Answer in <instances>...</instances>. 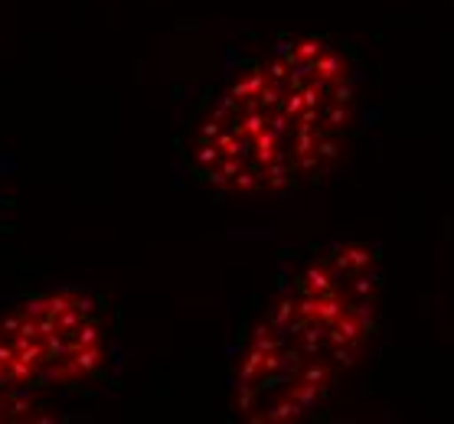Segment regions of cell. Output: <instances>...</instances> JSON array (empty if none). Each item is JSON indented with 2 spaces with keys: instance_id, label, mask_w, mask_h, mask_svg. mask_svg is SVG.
I'll list each match as a JSON object with an SVG mask.
<instances>
[{
  "instance_id": "6da1fadb",
  "label": "cell",
  "mask_w": 454,
  "mask_h": 424,
  "mask_svg": "<svg viewBox=\"0 0 454 424\" xmlns=\"http://www.w3.org/2000/svg\"><path fill=\"white\" fill-rule=\"evenodd\" d=\"M356 121V73L320 36H285L239 69L200 118L190 170L223 197H278L324 176Z\"/></svg>"
},
{
  "instance_id": "7a4b0ae2",
  "label": "cell",
  "mask_w": 454,
  "mask_h": 424,
  "mask_svg": "<svg viewBox=\"0 0 454 424\" xmlns=\"http://www.w3.org/2000/svg\"><path fill=\"white\" fill-rule=\"evenodd\" d=\"M382 258L372 245L340 242L304 261L271 297L232 373V408L252 424L301 421L366 356L380 323Z\"/></svg>"
},
{
  "instance_id": "3957f363",
  "label": "cell",
  "mask_w": 454,
  "mask_h": 424,
  "mask_svg": "<svg viewBox=\"0 0 454 424\" xmlns=\"http://www.w3.org/2000/svg\"><path fill=\"white\" fill-rule=\"evenodd\" d=\"M108 352V320L89 290H40L0 313V389L7 392L40 395L92 382Z\"/></svg>"
},
{
  "instance_id": "277c9868",
  "label": "cell",
  "mask_w": 454,
  "mask_h": 424,
  "mask_svg": "<svg viewBox=\"0 0 454 424\" xmlns=\"http://www.w3.org/2000/svg\"><path fill=\"white\" fill-rule=\"evenodd\" d=\"M43 412H46V405L40 402V395L0 389V421H40V418H50Z\"/></svg>"
}]
</instances>
